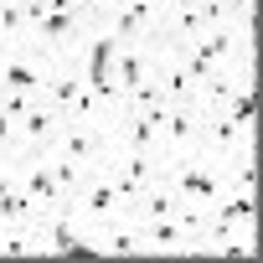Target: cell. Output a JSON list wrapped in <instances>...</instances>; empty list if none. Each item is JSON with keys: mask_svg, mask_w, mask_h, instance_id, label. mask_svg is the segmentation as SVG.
<instances>
[{"mask_svg": "<svg viewBox=\"0 0 263 263\" xmlns=\"http://www.w3.org/2000/svg\"><path fill=\"white\" fill-rule=\"evenodd\" d=\"M83 88H88V83H83V72H78V67H67V62H57V67H52V78L42 83V98H47L62 119H72V108H78Z\"/></svg>", "mask_w": 263, "mask_h": 263, "instance_id": "12", "label": "cell"}, {"mask_svg": "<svg viewBox=\"0 0 263 263\" xmlns=\"http://www.w3.org/2000/svg\"><path fill=\"white\" fill-rule=\"evenodd\" d=\"M253 150V124H237V119H227V114H206V124H201V155L206 160H237V155H248Z\"/></svg>", "mask_w": 263, "mask_h": 263, "instance_id": "4", "label": "cell"}, {"mask_svg": "<svg viewBox=\"0 0 263 263\" xmlns=\"http://www.w3.org/2000/svg\"><path fill=\"white\" fill-rule=\"evenodd\" d=\"M217 21H253V0H212Z\"/></svg>", "mask_w": 263, "mask_h": 263, "instance_id": "18", "label": "cell"}, {"mask_svg": "<svg viewBox=\"0 0 263 263\" xmlns=\"http://www.w3.org/2000/svg\"><path fill=\"white\" fill-rule=\"evenodd\" d=\"M47 165H52V176L62 181V191L72 196L78 186H83V176H88V165H78V160H62V155H47Z\"/></svg>", "mask_w": 263, "mask_h": 263, "instance_id": "16", "label": "cell"}, {"mask_svg": "<svg viewBox=\"0 0 263 263\" xmlns=\"http://www.w3.org/2000/svg\"><path fill=\"white\" fill-rule=\"evenodd\" d=\"M42 93H31V88H6V93H0V114H11V119H21L31 103H36Z\"/></svg>", "mask_w": 263, "mask_h": 263, "instance_id": "17", "label": "cell"}, {"mask_svg": "<svg viewBox=\"0 0 263 263\" xmlns=\"http://www.w3.org/2000/svg\"><path fill=\"white\" fill-rule=\"evenodd\" d=\"M11 171H16L21 191L36 201V212H52V206H67V201H72V196L62 191V181L52 176L47 155H16V160H11Z\"/></svg>", "mask_w": 263, "mask_h": 263, "instance_id": "5", "label": "cell"}, {"mask_svg": "<svg viewBox=\"0 0 263 263\" xmlns=\"http://www.w3.org/2000/svg\"><path fill=\"white\" fill-rule=\"evenodd\" d=\"M57 129H62V114H57L47 98H36V103L16 119V145H21V155H47L52 140H57Z\"/></svg>", "mask_w": 263, "mask_h": 263, "instance_id": "7", "label": "cell"}, {"mask_svg": "<svg viewBox=\"0 0 263 263\" xmlns=\"http://www.w3.org/2000/svg\"><path fill=\"white\" fill-rule=\"evenodd\" d=\"M160 16H165L160 0H114V11L103 16V26L119 42H150L160 31Z\"/></svg>", "mask_w": 263, "mask_h": 263, "instance_id": "3", "label": "cell"}, {"mask_svg": "<svg viewBox=\"0 0 263 263\" xmlns=\"http://www.w3.org/2000/svg\"><path fill=\"white\" fill-rule=\"evenodd\" d=\"M160 42V36H155ZM155 88H160V103H196V93H201V83L186 72V62L176 57V52H165L160 47V57H155Z\"/></svg>", "mask_w": 263, "mask_h": 263, "instance_id": "10", "label": "cell"}, {"mask_svg": "<svg viewBox=\"0 0 263 263\" xmlns=\"http://www.w3.org/2000/svg\"><path fill=\"white\" fill-rule=\"evenodd\" d=\"M21 145H16V119L11 114H0V160H16Z\"/></svg>", "mask_w": 263, "mask_h": 263, "instance_id": "19", "label": "cell"}, {"mask_svg": "<svg viewBox=\"0 0 263 263\" xmlns=\"http://www.w3.org/2000/svg\"><path fill=\"white\" fill-rule=\"evenodd\" d=\"M160 6H165V0H160Z\"/></svg>", "mask_w": 263, "mask_h": 263, "instance_id": "20", "label": "cell"}, {"mask_svg": "<svg viewBox=\"0 0 263 263\" xmlns=\"http://www.w3.org/2000/svg\"><path fill=\"white\" fill-rule=\"evenodd\" d=\"M26 42V11L21 0H0V47H21Z\"/></svg>", "mask_w": 263, "mask_h": 263, "instance_id": "14", "label": "cell"}, {"mask_svg": "<svg viewBox=\"0 0 263 263\" xmlns=\"http://www.w3.org/2000/svg\"><path fill=\"white\" fill-rule=\"evenodd\" d=\"M93 242L103 258H145V232H140V217H108L93 227Z\"/></svg>", "mask_w": 263, "mask_h": 263, "instance_id": "8", "label": "cell"}, {"mask_svg": "<svg viewBox=\"0 0 263 263\" xmlns=\"http://www.w3.org/2000/svg\"><path fill=\"white\" fill-rule=\"evenodd\" d=\"M253 108H258V88H253V83H242L222 114H227V119H237V124H253Z\"/></svg>", "mask_w": 263, "mask_h": 263, "instance_id": "15", "label": "cell"}, {"mask_svg": "<svg viewBox=\"0 0 263 263\" xmlns=\"http://www.w3.org/2000/svg\"><path fill=\"white\" fill-rule=\"evenodd\" d=\"M201 124H206V108L201 103H165L160 108V124H155V155L160 160H186L201 150Z\"/></svg>", "mask_w": 263, "mask_h": 263, "instance_id": "1", "label": "cell"}, {"mask_svg": "<svg viewBox=\"0 0 263 263\" xmlns=\"http://www.w3.org/2000/svg\"><path fill=\"white\" fill-rule=\"evenodd\" d=\"M72 206H78V217H83L88 227H98V222H108V217H124V212H129V196L119 191V181H114L108 165L98 160V165H88L83 186L72 191Z\"/></svg>", "mask_w": 263, "mask_h": 263, "instance_id": "2", "label": "cell"}, {"mask_svg": "<svg viewBox=\"0 0 263 263\" xmlns=\"http://www.w3.org/2000/svg\"><path fill=\"white\" fill-rule=\"evenodd\" d=\"M47 155H62V160H78V165H98L103 160V129L62 119V129H57V140H52Z\"/></svg>", "mask_w": 263, "mask_h": 263, "instance_id": "9", "label": "cell"}, {"mask_svg": "<svg viewBox=\"0 0 263 263\" xmlns=\"http://www.w3.org/2000/svg\"><path fill=\"white\" fill-rule=\"evenodd\" d=\"M140 232H145V258H186L191 253V232L176 222V212L140 222Z\"/></svg>", "mask_w": 263, "mask_h": 263, "instance_id": "11", "label": "cell"}, {"mask_svg": "<svg viewBox=\"0 0 263 263\" xmlns=\"http://www.w3.org/2000/svg\"><path fill=\"white\" fill-rule=\"evenodd\" d=\"M0 253H36V258H42L36 217H26V222H0Z\"/></svg>", "mask_w": 263, "mask_h": 263, "instance_id": "13", "label": "cell"}, {"mask_svg": "<svg viewBox=\"0 0 263 263\" xmlns=\"http://www.w3.org/2000/svg\"><path fill=\"white\" fill-rule=\"evenodd\" d=\"M155 57H160V42L150 36V42H119V52H114V88H119V98L129 93V88H140L150 72H155Z\"/></svg>", "mask_w": 263, "mask_h": 263, "instance_id": "6", "label": "cell"}]
</instances>
